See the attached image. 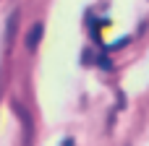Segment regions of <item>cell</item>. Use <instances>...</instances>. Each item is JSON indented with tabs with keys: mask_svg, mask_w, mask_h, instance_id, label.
Instances as JSON below:
<instances>
[{
	"mask_svg": "<svg viewBox=\"0 0 149 146\" xmlns=\"http://www.w3.org/2000/svg\"><path fill=\"white\" fill-rule=\"evenodd\" d=\"M42 37H45V26L42 24H34L31 31H29V37H26V47L29 50H37V44L42 42Z\"/></svg>",
	"mask_w": 149,
	"mask_h": 146,
	"instance_id": "6da1fadb",
	"label": "cell"
},
{
	"mask_svg": "<svg viewBox=\"0 0 149 146\" xmlns=\"http://www.w3.org/2000/svg\"><path fill=\"white\" fill-rule=\"evenodd\" d=\"M16 24H18V10H13V13H10V18H8V29H5V44H10V42H13V37H16Z\"/></svg>",
	"mask_w": 149,
	"mask_h": 146,
	"instance_id": "7a4b0ae2",
	"label": "cell"
},
{
	"mask_svg": "<svg viewBox=\"0 0 149 146\" xmlns=\"http://www.w3.org/2000/svg\"><path fill=\"white\" fill-rule=\"evenodd\" d=\"M97 65H100L102 71H113V60H110L107 55H100V57H97Z\"/></svg>",
	"mask_w": 149,
	"mask_h": 146,
	"instance_id": "3957f363",
	"label": "cell"
},
{
	"mask_svg": "<svg viewBox=\"0 0 149 146\" xmlns=\"http://www.w3.org/2000/svg\"><path fill=\"white\" fill-rule=\"evenodd\" d=\"M128 42H131V39H128V37H123V39H115V42H113V44H110V50H120V47H126V44H128Z\"/></svg>",
	"mask_w": 149,
	"mask_h": 146,
	"instance_id": "277c9868",
	"label": "cell"
},
{
	"mask_svg": "<svg viewBox=\"0 0 149 146\" xmlns=\"http://www.w3.org/2000/svg\"><path fill=\"white\" fill-rule=\"evenodd\" d=\"M60 146H73V138H65V141H63Z\"/></svg>",
	"mask_w": 149,
	"mask_h": 146,
	"instance_id": "5b68a950",
	"label": "cell"
}]
</instances>
